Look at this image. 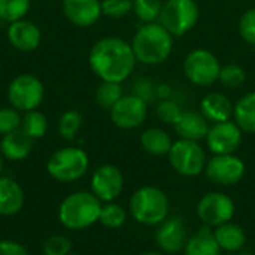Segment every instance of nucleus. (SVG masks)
I'll return each instance as SVG.
<instances>
[{
	"mask_svg": "<svg viewBox=\"0 0 255 255\" xmlns=\"http://www.w3.org/2000/svg\"><path fill=\"white\" fill-rule=\"evenodd\" d=\"M136 55L131 43L117 36H108L97 40L88 54V64L100 81L123 84L136 67Z\"/></svg>",
	"mask_w": 255,
	"mask_h": 255,
	"instance_id": "obj_1",
	"label": "nucleus"
},
{
	"mask_svg": "<svg viewBox=\"0 0 255 255\" xmlns=\"http://www.w3.org/2000/svg\"><path fill=\"white\" fill-rule=\"evenodd\" d=\"M131 48L137 63L157 66L170 57L173 51V36L158 21L142 24L133 36Z\"/></svg>",
	"mask_w": 255,
	"mask_h": 255,
	"instance_id": "obj_2",
	"label": "nucleus"
},
{
	"mask_svg": "<svg viewBox=\"0 0 255 255\" xmlns=\"http://www.w3.org/2000/svg\"><path fill=\"white\" fill-rule=\"evenodd\" d=\"M103 203L91 191H75L58 206V221L67 230H85L99 223Z\"/></svg>",
	"mask_w": 255,
	"mask_h": 255,
	"instance_id": "obj_3",
	"label": "nucleus"
},
{
	"mask_svg": "<svg viewBox=\"0 0 255 255\" xmlns=\"http://www.w3.org/2000/svg\"><path fill=\"white\" fill-rule=\"evenodd\" d=\"M128 211L136 223L148 227H157L169 217L170 200L158 187L143 185L131 194L128 200Z\"/></svg>",
	"mask_w": 255,
	"mask_h": 255,
	"instance_id": "obj_4",
	"label": "nucleus"
},
{
	"mask_svg": "<svg viewBox=\"0 0 255 255\" xmlns=\"http://www.w3.org/2000/svg\"><path fill=\"white\" fill-rule=\"evenodd\" d=\"M90 169L88 154L78 146H64L51 154L46 172L58 182H75L87 175Z\"/></svg>",
	"mask_w": 255,
	"mask_h": 255,
	"instance_id": "obj_5",
	"label": "nucleus"
},
{
	"mask_svg": "<svg viewBox=\"0 0 255 255\" xmlns=\"http://www.w3.org/2000/svg\"><path fill=\"white\" fill-rule=\"evenodd\" d=\"M169 163L172 169L185 178H194L205 172L208 155L200 142L179 139L173 142L169 154Z\"/></svg>",
	"mask_w": 255,
	"mask_h": 255,
	"instance_id": "obj_6",
	"label": "nucleus"
},
{
	"mask_svg": "<svg viewBox=\"0 0 255 255\" xmlns=\"http://www.w3.org/2000/svg\"><path fill=\"white\" fill-rule=\"evenodd\" d=\"M200 16L196 0H166L158 22L173 36L181 37L191 31Z\"/></svg>",
	"mask_w": 255,
	"mask_h": 255,
	"instance_id": "obj_7",
	"label": "nucleus"
},
{
	"mask_svg": "<svg viewBox=\"0 0 255 255\" xmlns=\"http://www.w3.org/2000/svg\"><path fill=\"white\" fill-rule=\"evenodd\" d=\"M182 67L185 78L197 87H211L220 79V60L214 52L205 48H196L190 51Z\"/></svg>",
	"mask_w": 255,
	"mask_h": 255,
	"instance_id": "obj_8",
	"label": "nucleus"
},
{
	"mask_svg": "<svg viewBox=\"0 0 255 255\" xmlns=\"http://www.w3.org/2000/svg\"><path fill=\"white\" fill-rule=\"evenodd\" d=\"M43 97L45 85L31 73H21L15 76L7 87V100L10 106L19 112L37 109L43 102Z\"/></svg>",
	"mask_w": 255,
	"mask_h": 255,
	"instance_id": "obj_9",
	"label": "nucleus"
},
{
	"mask_svg": "<svg viewBox=\"0 0 255 255\" xmlns=\"http://www.w3.org/2000/svg\"><path fill=\"white\" fill-rule=\"evenodd\" d=\"M196 212L199 220L206 227L215 229L233 220L236 214V206L229 194L223 191H211L199 200Z\"/></svg>",
	"mask_w": 255,
	"mask_h": 255,
	"instance_id": "obj_10",
	"label": "nucleus"
},
{
	"mask_svg": "<svg viewBox=\"0 0 255 255\" xmlns=\"http://www.w3.org/2000/svg\"><path fill=\"white\" fill-rule=\"evenodd\" d=\"M247 172V166L236 154L214 155L208 160L205 167V176L215 185L232 187L239 184Z\"/></svg>",
	"mask_w": 255,
	"mask_h": 255,
	"instance_id": "obj_11",
	"label": "nucleus"
},
{
	"mask_svg": "<svg viewBox=\"0 0 255 255\" xmlns=\"http://www.w3.org/2000/svg\"><path fill=\"white\" fill-rule=\"evenodd\" d=\"M112 123L121 130L140 127L148 115V102L136 94H124L109 111Z\"/></svg>",
	"mask_w": 255,
	"mask_h": 255,
	"instance_id": "obj_12",
	"label": "nucleus"
},
{
	"mask_svg": "<svg viewBox=\"0 0 255 255\" xmlns=\"http://www.w3.org/2000/svg\"><path fill=\"white\" fill-rule=\"evenodd\" d=\"M124 190V175L114 164L97 167L91 176V193L102 202H115Z\"/></svg>",
	"mask_w": 255,
	"mask_h": 255,
	"instance_id": "obj_13",
	"label": "nucleus"
},
{
	"mask_svg": "<svg viewBox=\"0 0 255 255\" xmlns=\"http://www.w3.org/2000/svg\"><path fill=\"white\" fill-rule=\"evenodd\" d=\"M244 139V131L239 128V126L229 120L224 123H217L212 124L208 136H206V143L208 149L214 155H221V154H235Z\"/></svg>",
	"mask_w": 255,
	"mask_h": 255,
	"instance_id": "obj_14",
	"label": "nucleus"
},
{
	"mask_svg": "<svg viewBox=\"0 0 255 255\" xmlns=\"http://www.w3.org/2000/svg\"><path fill=\"white\" fill-rule=\"evenodd\" d=\"M154 241L158 250L164 254H178L184 251L188 241V232L181 217H167L161 224L157 226Z\"/></svg>",
	"mask_w": 255,
	"mask_h": 255,
	"instance_id": "obj_15",
	"label": "nucleus"
},
{
	"mask_svg": "<svg viewBox=\"0 0 255 255\" xmlns=\"http://www.w3.org/2000/svg\"><path fill=\"white\" fill-rule=\"evenodd\" d=\"M9 43L19 52H33L39 48L42 42V31L30 19H18L10 22L6 30Z\"/></svg>",
	"mask_w": 255,
	"mask_h": 255,
	"instance_id": "obj_16",
	"label": "nucleus"
},
{
	"mask_svg": "<svg viewBox=\"0 0 255 255\" xmlns=\"http://www.w3.org/2000/svg\"><path fill=\"white\" fill-rule=\"evenodd\" d=\"M61 9L66 19L76 27H91L103 15L102 0H61Z\"/></svg>",
	"mask_w": 255,
	"mask_h": 255,
	"instance_id": "obj_17",
	"label": "nucleus"
},
{
	"mask_svg": "<svg viewBox=\"0 0 255 255\" xmlns=\"http://www.w3.org/2000/svg\"><path fill=\"white\" fill-rule=\"evenodd\" d=\"M173 128L181 139L200 142L206 139L208 131L211 128V123L202 115V112L188 109L182 111L181 117L173 124Z\"/></svg>",
	"mask_w": 255,
	"mask_h": 255,
	"instance_id": "obj_18",
	"label": "nucleus"
},
{
	"mask_svg": "<svg viewBox=\"0 0 255 255\" xmlns=\"http://www.w3.org/2000/svg\"><path fill=\"white\" fill-rule=\"evenodd\" d=\"M200 112L211 124L224 123L233 118L235 103L226 94L209 93L200 102Z\"/></svg>",
	"mask_w": 255,
	"mask_h": 255,
	"instance_id": "obj_19",
	"label": "nucleus"
},
{
	"mask_svg": "<svg viewBox=\"0 0 255 255\" xmlns=\"http://www.w3.org/2000/svg\"><path fill=\"white\" fill-rule=\"evenodd\" d=\"M34 148V140L27 136L21 128L1 136L0 152L9 161L25 160Z\"/></svg>",
	"mask_w": 255,
	"mask_h": 255,
	"instance_id": "obj_20",
	"label": "nucleus"
},
{
	"mask_svg": "<svg viewBox=\"0 0 255 255\" xmlns=\"http://www.w3.org/2000/svg\"><path fill=\"white\" fill-rule=\"evenodd\" d=\"M22 187L9 176H0V215L13 217L24 208Z\"/></svg>",
	"mask_w": 255,
	"mask_h": 255,
	"instance_id": "obj_21",
	"label": "nucleus"
},
{
	"mask_svg": "<svg viewBox=\"0 0 255 255\" xmlns=\"http://www.w3.org/2000/svg\"><path fill=\"white\" fill-rule=\"evenodd\" d=\"M212 232H214L215 241L220 245L221 251L236 254L245 248L247 233L239 224L229 221V223H224V224L215 227Z\"/></svg>",
	"mask_w": 255,
	"mask_h": 255,
	"instance_id": "obj_22",
	"label": "nucleus"
},
{
	"mask_svg": "<svg viewBox=\"0 0 255 255\" xmlns=\"http://www.w3.org/2000/svg\"><path fill=\"white\" fill-rule=\"evenodd\" d=\"M221 253L214 232L206 226L190 236L184 248V255H221Z\"/></svg>",
	"mask_w": 255,
	"mask_h": 255,
	"instance_id": "obj_23",
	"label": "nucleus"
},
{
	"mask_svg": "<svg viewBox=\"0 0 255 255\" xmlns=\"http://www.w3.org/2000/svg\"><path fill=\"white\" fill-rule=\"evenodd\" d=\"M140 145L145 152L155 157H164L169 154L173 140L166 130L160 127H151L140 134Z\"/></svg>",
	"mask_w": 255,
	"mask_h": 255,
	"instance_id": "obj_24",
	"label": "nucleus"
},
{
	"mask_svg": "<svg viewBox=\"0 0 255 255\" xmlns=\"http://www.w3.org/2000/svg\"><path fill=\"white\" fill-rule=\"evenodd\" d=\"M233 120L244 133L255 134V91L247 93L235 103Z\"/></svg>",
	"mask_w": 255,
	"mask_h": 255,
	"instance_id": "obj_25",
	"label": "nucleus"
},
{
	"mask_svg": "<svg viewBox=\"0 0 255 255\" xmlns=\"http://www.w3.org/2000/svg\"><path fill=\"white\" fill-rule=\"evenodd\" d=\"M21 130L30 136L33 140H37L43 137L48 131V120L46 115L37 109L24 112L22 121H21Z\"/></svg>",
	"mask_w": 255,
	"mask_h": 255,
	"instance_id": "obj_26",
	"label": "nucleus"
},
{
	"mask_svg": "<svg viewBox=\"0 0 255 255\" xmlns=\"http://www.w3.org/2000/svg\"><path fill=\"white\" fill-rule=\"evenodd\" d=\"M123 96V85L118 82L100 81L99 87L96 88V103L105 111H111Z\"/></svg>",
	"mask_w": 255,
	"mask_h": 255,
	"instance_id": "obj_27",
	"label": "nucleus"
},
{
	"mask_svg": "<svg viewBox=\"0 0 255 255\" xmlns=\"http://www.w3.org/2000/svg\"><path fill=\"white\" fill-rule=\"evenodd\" d=\"M127 221V212L126 209L115 203V202H109V203H103L102 211H100V217H99V223L109 230H117L120 227H123Z\"/></svg>",
	"mask_w": 255,
	"mask_h": 255,
	"instance_id": "obj_28",
	"label": "nucleus"
},
{
	"mask_svg": "<svg viewBox=\"0 0 255 255\" xmlns=\"http://www.w3.org/2000/svg\"><path fill=\"white\" fill-rule=\"evenodd\" d=\"M82 123H84V118L79 111H76V109L66 111L58 120L60 136L64 140H73L78 136V133L82 127Z\"/></svg>",
	"mask_w": 255,
	"mask_h": 255,
	"instance_id": "obj_29",
	"label": "nucleus"
},
{
	"mask_svg": "<svg viewBox=\"0 0 255 255\" xmlns=\"http://www.w3.org/2000/svg\"><path fill=\"white\" fill-rule=\"evenodd\" d=\"M31 0H0V19L10 24L27 16Z\"/></svg>",
	"mask_w": 255,
	"mask_h": 255,
	"instance_id": "obj_30",
	"label": "nucleus"
},
{
	"mask_svg": "<svg viewBox=\"0 0 255 255\" xmlns=\"http://www.w3.org/2000/svg\"><path fill=\"white\" fill-rule=\"evenodd\" d=\"M163 0H133V13L143 24L157 22L163 9Z\"/></svg>",
	"mask_w": 255,
	"mask_h": 255,
	"instance_id": "obj_31",
	"label": "nucleus"
},
{
	"mask_svg": "<svg viewBox=\"0 0 255 255\" xmlns=\"http://www.w3.org/2000/svg\"><path fill=\"white\" fill-rule=\"evenodd\" d=\"M218 81L227 88H239L247 81V72L242 66L236 63H230V64L221 66Z\"/></svg>",
	"mask_w": 255,
	"mask_h": 255,
	"instance_id": "obj_32",
	"label": "nucleus"
},
{
	"mask_svg": "<svg viewBox=\"0 0 255 255\" xmlns=\"http://www.w3.org/2000/svg\"><path fill=\"white\" fill-rule=\"evenodd\" d=\"M21 112L15 108H1L0 109V134L4 136L7 133H12L18 128H21Z\"/></svg>",
	"mask_w": 255,
	"mask_h": 255,
	"instance_id": "obj_33",
	"label": "nucleus"
},
{
	"mask_svg": "<svg viewBox=\"0 0 255 255\" xmlns=\"http://www.w3.org/2000/svg\"><path fill=\"white\" fill-rule=\"evenodd\" d=\"M182 111L184 109L179 106V103H176L175 100H169V99L160 102L158 106L155 108V114H157L158 120L161 123L170 124V126H173L178 121V118L181 117Z\"/></svg>",
	"mask_w": 255,
	"mask_h": 255,
	"instance_id": "obj_34",
	"label": "nucleus"
},
{
	"mask_svg": "<svg viewBox=\"0 0 255 255\" xmlns=\"http://www.w3.org/2000/svg\"><path fill=\"white\" fill-rule=\"evenodd\" d=\"M102 12L109 18H124L133 12V0H102Z\"/></svg>",
	"mask_w": 255,
	"mask_h": 255,
	"instance_id": "obj_35",
	"label": "nucleus"
},
{
	"mask_svg": "<svg viewBox=\"0 0 255 255\" xmlns=\"http://www.w3.org/2000/svg\"><path fill=\"white\" fill-rule=\"evenodd\" d=\"M42 251L43 255H69L72 253V242L66 236L55 235L43 242Z\"/></svg>",
	"mask_w": 255,
	"mask_h": 255,
	"instance_id": "obj_36",
	"label": "nucleus"
},
{
	"mask_svg": "<svg viewBox=\"0 0 255 255\" xmlns=\"http://www.w3.org/2000/svg\"><path fill=\"white\" fill-rule=\"evenodd\" d=\"M239 34L248 43L255 46V6L248 9L239 19Z\"/></svg>",
	"mask_w": 255,
	"mask_h": 255,
	"instance_id": "obj_37",
	"label": "nucleus"
},
{
	"mask_svg": "<svg viewBox=\"0 0 255 255\" xmlns=\"http://www.w3.org/2000/svg\"><path fill=\"white\" fill-rule=\"evenodd\" d=\"M0 255H30L28 251L15 241H0Z\"/></svg>",
	"mask_w": 255,
	"mask_h": 255,
	"instance_id": "obj_38",
	"label": "nucleus"
},
{
	"mask_svg": "<svg viewBox=\"0 0 255 255\" xmlns=\"http://www.w3.org/2000/svg\"><path fill=\"white\" fill-rule=\"evenodd\" d=\"M142 255H164V253H161V251H146Z\"/></svg>",
	"mask_w": 255,
	"mask_h": 255,
	"instance_id": "obj_39",
	"label": "nucleus"
},
{
	"mask_svg": "<svg viewBox=\"0 0 255 255\" xmlns=\"http://www.w3.org/2000/svg\"><path fill=\"white\" fill-rule=\"evenodd\" d=\"M3 166H4V157L0 152V176H1V172H3Z\"/></svg>",
	"mask_w": 255,
	"mask_h": 255,
	"instance_id": "obj_40",
	"label": "nucleus"
},
{
	"mask_svg": "<svg viewBox=\"0 0 255 255\" xmlns=\"http://www.w3.org/2000/svg\"><path fill=\"white\" fill-rule=\"evenodd\" d=\"M235 255H254V254H253V253H250V251H244V250H242V251L236 253Z\"/></svg>",
	"mask_w": 255,
	"mask_h": 255,
	"instance_id": "obj_41",
	"label": "nucleus"
},
{
	"mask_svg": "<svg viewBox=\"0 0 255 255\" xmlns=\"http://www.w3.org/2000/svg\"><path fill=\"white\" fill-rule=\"evenodd\" d=\"M69 255H78V254H72V253H70V254H69Z\"/></svg>",
	"mask_w": 255,
	"mask_h": 255,
	"instance_id": "obj_42",
	"label": "nucleus"
}]
</instances>
